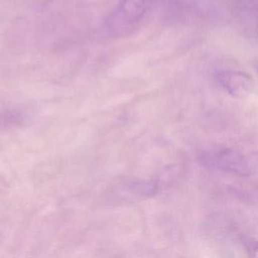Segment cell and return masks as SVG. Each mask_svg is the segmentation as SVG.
Returning <instances> with one entry per match:
<instances>
[{
    "mask_svg": "<svg viewBox=\"0 0 258 258\" xmlns=\"http://www.w3.org/2000/svg\"><path fill=\"white\" fill-rule=\"evenodd\" d=\"M154 0H120L104 22L107 36L119 38L137 29L149 13Z\"/></svg>",
    "mask_w": 258,
    "mask_h": 258,
    "instance_id": "cell-1",
    "label": "cell"
},
{
    "mask_svg": "<svg viewBox=\"0 0 258 258\" xmlns=\"http://www.w3.org/2000/svg\"><path fill=\"white\" fill-rule=\"evenodd\" d=\"M216 80L220 87L235 99L247 97L254 87L250 76L241 71L221 70L216 74Z\"/></svg>",
    "mask_w": 258,
    "mask_h": 258,
    "instance_id": "cell-2",
    "label": "cell"
},
{
    "mask_svg": "<svg viewBox=\"0 0 258 258\" xmlns=\"http://www.w3.org/2000/svg\"><path fill=\"white\" fill-rule=\"evenodd\" d=\"M249 258H258V242H251L247 247Z\"/></svg>",
    "mask_w": 258,
    "mask_h": 258,
    "instance_id": "cell-3",
    "label": "cell"
},
{
    "mask_svg": "<svg viewBox=\"0 0 258 258\" xmlns=\"http://www.w3.org/2000/svg\"><path fill=\"white\" fill-rule=\"evenodd\" d=\"M255 70H256V72H257V74H258V61H257L256 64H255Z\"/></svg>",
    "mask_w": 258,
    "mask_h": 258,
    "instance_id": "cell-4",
    "label": "cell"
}]
</instances>
